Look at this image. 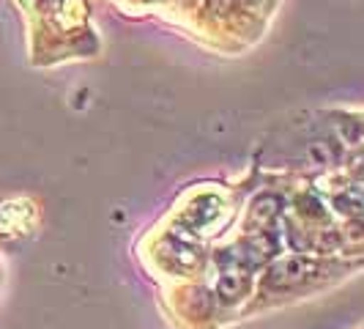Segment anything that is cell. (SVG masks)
Returning a JSON list of instances; mask_svg holds the SVG:
<instances>
[{
  "label": "cell",
  "instance_id": "6da1fadb",
  "mask_svg": "<svg viewBox=\"0 0 364 329\" xmlns=\"http://www.w3.org/2000/svg\"><path fill=\"white\" fill-rule=\"evenodd\" d=\"M315 272H318V266L310 263V261H304V258H285V261L274 263L269 277H266V283L272 288H293V286L304 283L307 277H312Z\"/></svg>",
  "mask_w": 364,
  "mask_h": 329
}]
</instances>
